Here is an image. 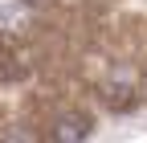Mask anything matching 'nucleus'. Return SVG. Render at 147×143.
I'll use <instances>...</instances> for the list:
<instances>
[{"mask_svg":"<svg viewBox=\"0 0 147 143\" xmlns=\"http://www.w3.org/2000/svg\"><path fill=\"white\" fill-rule=\"evenodd\" d=\"M29 74V61H25V49L16 45L8 33H0V82H21Z\"/></svg>","mask_w":147,"mask_h":143,"instance_id":"nucleus-1","label":"nucleus"},{"mask_svg":"<svg viewBox=\"0 0 147 143\" xmlns=\"http://www.w3.org/2000/svg\"><path fill=\"white\" fill-rule=\"evenodd\" d=\"M49 135H53V139H61V143L86 139V135H90V119H86V115H65V119L53 123V131H49Z\"/></svg>","mask_w":147,"mask_h":143,"instance_id":"nucleus-2","label":"nucleus"},{"mask_svg":"<svg viewBox=\"0 0 147 143\" xmlns=\"http://www.w3.org/2000/svg\"><path fill=\"white\" fill-rule=\"evenodd\" d=\"M131 94H135V90H131L127 82H115V86H106V102L115 106V111H131V106H135V98H131Z\"/></svg>","mask_w":147,"mask_h":143,"instance_id":"nucleus-3","label":"nucleus"},{"mask_svg":"<svg viewBox=\"0 0 147 143\" xmlns=\"http://www.w3.org/2000/svg\"><path fill=\"white\" fill-rule=\"evenodd\" d=\"M29 4H37V8H41V4H49V0H29Z\"/></svg>","mask_w":147,"mask_h":143,"instance_id":"nucleus-4","label":"nucleus"}]
</instances>
